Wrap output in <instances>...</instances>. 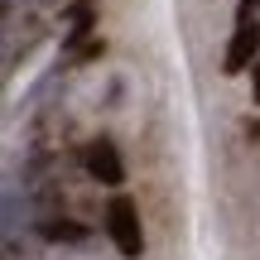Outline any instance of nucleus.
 I'll use <instances>...</instances> for the list:
<instances>
[{
  "instance_id": "nucleus-2",
  "label": "nucleus",
  "mask_w": 260,
  "mask_h": 260,
  "mask_svg": "<svg viewBox=\"0 0 260 260\" xmlns=\"http://www.w3.org/2000/svg\"><path fill=\"white\" fill-rule=\"evenodd\" d=\"M82 164H87V174L96 178V183H106V188H116L125 178V164H121V149L111 145V140H92V145L82 149Z\"/></svg>"
},
{
  "instance_id": "nucleus-6",
  "label": "nucleus",
  "mask_w": 260,
  "mask_h": 260,
  "mask_svg": "<svg viewBox=\"0 0 260 260\" xmlns=\"http://www.w3.org/2000/svg\"><path fill=\"white\" fill-rule=\"evenodd\" d=\"M96 53H106V39H96V34L87 39V44H77V48H73V58H77V63H87V58H96Z\"/></svg>"
},
{
  "instance_id": "nucleus-4",
  "label": "nucleus",
  "mask_w": 260,
  "mask_h": 260,
  "mask_svg": "<svg viewBox=\"0 0 260 260\" xmlns=\"http://www.w3.org/2000/svg\"><path fill=\"white\" fill-rule=\"evenodd\" d=\"M39 236H44V241H87V226L82 222H73V217H44V222H39Z\"/></svg>"
},
{
  "instance_id": "nucleus-8",
  "label": "nucleus",
  "mask_w": 260,
  "mask_h": 260,
  "mask_svg": "<svg viewBox=\"0 0 260 260\" xmlns=\"http://www.w3.org/2000/svg\"><path fill=\"white\" fill-rule=\"evenodd\" d=\"M251 96L260 102V63H255V77H251Z\"/></svg>"
},
{
  "instance_id": "nucleus-7",
  "label": "nucleus",
  "mask_w": 260,
  "mask_h": 260,
  "mask_svg": "<svg viewBox=\"0 0 260 260\" xmlns=\"http://www.w3.org/2000/svg\"><path fill=\"white\" fill-rule=\"evenodd\" d=\"M260 5V0H241V10H236V15H241V24H251V10Z\"/></svg>"
},
{
  "instance_id": "nucleus-3",
  "label": "nucleus",
  "mask_w": 260,
  "mask_h": 260,
  "mask_svg": "<svg viewBox=\"0 0 260 260\" xmlns=\"http://www.w3.org/2000/svg\"><path fill=\"white\" fill-rule=\"evenodd\" d=\"M255 53H260V24H241L232 34V48H226V73H241V68H255Z\"/></svg>"
},
{
  "instance_id": "nucleus-1",
  "label": "nucleus",
  "mask_w": 260,
  "mask_h": 260,
  "mask_svg": "<svg viewBox=\"0 0 260 260\" xmlns=\"http://www.w3.org/2000/svg\"><path fill=\"white\" fill-rule=\"evenodd\" d=\"M106 232H111L116 251L135 260L140 251H145V232H140V207L130 203V198H111L106 203Z\"/></svg>"
},
{
  "instance_id": "nucleus-5",
  "label": "nucleus",
  "mask_w": 260,
  "mask_h": 260,
  "mask_svg": "<svg viewBox=\"0 0 260 260\" xmlns=\"http://www.w3.org/2000/svg\"><path fill=\"white\" fill-rule=\"evenodd\" d=\"M92 24H96V5L92 0H77L73 10H68V39H92Z\"/></svg>"
}]
</instances>
